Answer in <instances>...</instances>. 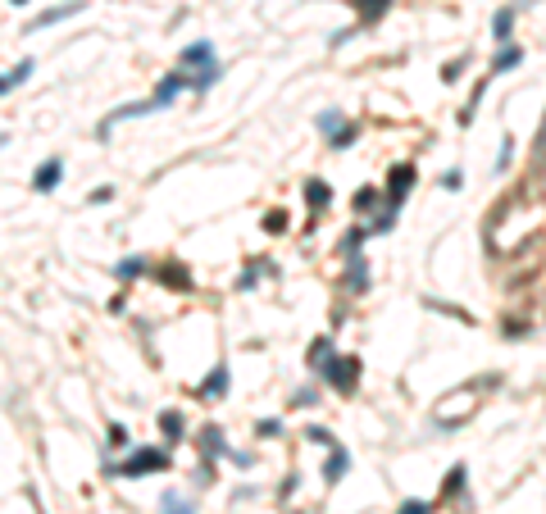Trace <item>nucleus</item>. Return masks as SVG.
I'll return each instance as SVG.
<instances>
[{
    "mask_svg": "<svg viewBox=\"0 0 546 514\" xmlns=\"http://www.w3.org/2000/svg\"><path fill=\"white\" fill-rule=\"evenodd\" d=\"M151 469H164V450H151V446H146V450H132V455L123 459L114 473H119V478H146Z\"/></svg>",
    "mask_w": 546,
    "mask_h": 514,
    "instance_id": "obj_1",
    "label": "nucleus"
},
{
    "mask_svg": "<svg viewBox=\"0 0 546 514\" xmlns=\"http://www.w3.org/2000/svg\"><path fill=\"white\" fill-rule=\"evenodd\" d=\"M59 173H64V164H59V160H41V164H37V173H32V187H37V191H50V187L59 182Z\"/></svg>",
    "mask_w": 546,
    "mask_h": 514,
    "instance_id": "obj_2",
    "label": "nucleus"
},
{
    "mask_svg": "<svg viewBox=\"0 0 546 514\" xmlns=\"http://www.w3.org/2000/svg\"><path fill=\"white\" fill-rule=\"evenodd\" d=\"M350 469V455L341 446H332V455H328V464H323V478L328 482H341V473Z\"/></svg>",
    "mask_w": 546,
    "mask_h": 514,
    "instance_id": "obj_3",
    "label": "nucleus"
},
{
    "mask_svg": "<svg viewBox=\"0 0 546 514\" xmlns=\"http://www.w3.org/2000/svg\"><path fill=\"white\" fill-rule=\"evenodd\" d=\"M82 5H87V0H68V5H59V10L37 14V28H46V23H59V19H73V14H82Z\"/></svg>",
    "mask_w": 546,
    "mask_h": 514,
    "instance_id": "obj_4",
    "label": "nucleus"
},
{
    "mask_svg": "<svg viewBox=\"0 0 546 514\" xmlns=\"http://www.w3.org/2000/svg\"><path fill=\"white\" fill-rule=\"evenodd\" d=\"M510 28H514V10H496V19H491V41H510Z\"/></svg>",
    "mask_w": 546,
    "mask_h": 514,
    "instance_id": "obj_5",
    "label": "nucleus"
},
{
    "mask_svg": "<svg viewBox=\"0 0 546 514\" xmlns=\"http://www.w3.org/2000/svg\"><path fill=\"white\" fill-rule=\"evenodd\" d=\"M519 59H524V50H519V46H505L501 55L491 59V73H505V68H514V64H519Z\"/></svg>",
    "mask_w": 546,
    "mask_h": 514,
    "instance_id": "obj_6",
    "label": "nucleus"
},
{
    "mask_svg": "<svg viewBox=\"0 0 546 514\" xmlns=\"http://www.w3.org/2000/svg\"><path fill=\"white\" fill-rule=\"evenodd\" d=\"M209 55H214L209 41H196V46H187V50H182V64H209Z\"/></svg>",
    "mask_w": 546,
    "mask_h": 514,
    "instance_id": "obj_7",
    "label": "nucleus"
},
{
    "mask_svg": "<svg viewBox=\"0 0 546 514\" xmlns=\"http://www.w3.org/2000/svg\"><path fill=\"white\" fill-rule=\"evenodd\" d=\"M28 73H32V59H23L19 68H10V77H0V96H5V91H10V87H19V82H23V77H28Z\"/></svg>",
    "mask_w": 546,
    "mask_h": 514,
    "instance_id": "obj_8",
    "label": "nucleus"
},
{
    "mask_svg": "<svg viewBox=\"0 0 546 514\" xmlns=\"http://www.w3.org/2000/svg\"><path fill=\"white\" fill-rule=\"evenodd\" d=\"M223 387H228V369H223V364H218V369L209 373V383L200 387V396H218V392H223Z\"/></svg>",
    "mask_w": 546,
    "mask_h": 514,
    "instance_id": "obj_9",
    "label": "nucleus"
},
{
    "mask_svg": "<svg viewBox=\"0 0 546 514\" xmlns=\"http://www.w3.org/2000/svg\"><path fill=\"white\" fill-rule=\"evenodd\" d=\"M405 187H410V169H396V173H392V200H401L405 196Z\"/></svg>",
    "mask_w": 546,
    "mask_h": 514,
    "instance_id": "obj_10",
    "label": "nucleus"
},
{
    "mask_svg": "<svg viewBox=\"0 0 546 514\" xmlns=\"http://www.w3.org/2000/svg\"><path fill=\"white\" fill-rule=\"evenodd\" d=\"M328 196H332V191H328L323 182H310L305 187V200H310V205H328Z\"/></svg>",
    "mask_w": 546,
    "mask_h": 514,
    "instance_id": "obj_11",
    "label": "nucleus"
},
{
    "mask_svg": "<svg viewBox=\"0 0 546 514\" xmlns=\"http://www.w3.org/2000/svg\"><path fill=\"white\" fill-rule=\"evenodd\" d=\"M164 514H191V505L178 501V496H164Z\"/></svg>",
    "mask_w": 546,
    "mask_h": 514,
    "instance_id": "obj_12",
    "label": "nucleus"
},
{
    "mask_svg": "<svg viewBox=\"0 0 546 514\" xmlns=\"http://www.w3.org/2000/svg\"><path fill=\"white\" fill-rule=\"evenodd\" d=\"M360 10H364V19H373V14L387 10V0H360Z\"/></svg>",
    "mask_w": 546,
    "mask_h": 514,
    "instance_id": "obj_13",
    "label": "nucleus"
},
{
    "mask_svg": "<svg viewBox=\"0 0 546 514\" xmlns=\"http://www.w3.org/2000/svg\"><path fill=\"white\" fill-rule=\"evenodd\" d=\"M160 428H169V432H182V415H160Z\"/></svg>",
    "mask_w": 546,
    "mask_h": 514,
    "instance_id": "obj_14",
    "label": "nucleus"
},
{
    "mask_svg": "<svg viewBox=\"0 0 546 514\" xmlns=\"http://www.w3.org/2000/svg\"><path fill=\"white\" fill-rule=\"evenodd\" d=\"M305 437H310V441H323V446H332V432H328V428H310Z\"/></svg>",
    "mask_w": 546,
    "mask_h": 514,
    "instance_id": "obj_15",
    "label": "nucleus"
},
{
    "mask_svg": "<svg viewBox=\"0 0 546 514\" xmlns=\"http://www.w3.org/2000/svg\"><path fill=\"white\" fill-rule=\"evenodd\" d=\"M319 128H323V132H337L341 128V114H323V119H319Z\"/></svg>",
    "mask_w": 546,
    "mask_h": 514,
    "instance_id": "obj_16",
    "label": "nucleus"
},
{
    "mask_svg": "<svg viewBox=\"0 0 546 514\" xmlns=\"http://www.w3.org/2000/svg\"><path fill=\"white\" fill-rule=\"evenodd\" d=\"M460 182H464V173H460V169H455V173H446V178H442V187H446V191H460Z\"/></svg>",
    "mask_w": 546,
    "mask_h": 514,
    "instance_id": "obj_17",
    "label": "nucleus"
},
{
    "mask_svg": "<svg viewBox=\"0 0 546 514\" xmlns=\"http://www.w3.org/2000/svg\"><path fill=\"white\" fill-rule=\"evenodd\" d=\"M401 514H428V501H405Z\"/></svg>",
    "mask_w": 546,
    "mask_h": 514,
    "instance_id": "obj_18",
    "label": "nucleus"
},
{
    "mask_svg": "<svg viewBox=\"0 0 546 514\" xmlns=\"http://www.w3.org/2000/svg\"><path fill=\"white\" fill-rule=\"evenodd\" d=\"M137 274H142V264H137V260H128V264H119V278H137Z\"/></svg>",
    "mask_w": 546,
    "mask_h": 514,
    "instance_id": "obj_19",
    "label": "nucleus"
},
{
    "mask_svg": "<svg viewBox=\"0 0 546 514\" xmlns=\"http://www.w3.org/2000/svg\"><path fill=\"white\" fill-rule=\"evenodd\" d=\"M14 5H28V0H14Z\"/></svg>",
    "mask_w": 546,
    "mask_h": 514,
    "instance_id": "obj_20",
    "label": "nucleus"
},
{
    "mask_svg": "<svg viewBox=\"0 0 546 514\" xmlns=\"http://www.w3.org/2000/svg\"><path fill=\"white\" fill-rule=\"evenodd\" d=\"M528 5H533V0H528Z\"/></svg>",
    "mask_w": 546,
    "mask_h": 514,
    "instance_id": "obj_21",
    "label": "nucleus"
}]
</instances>
